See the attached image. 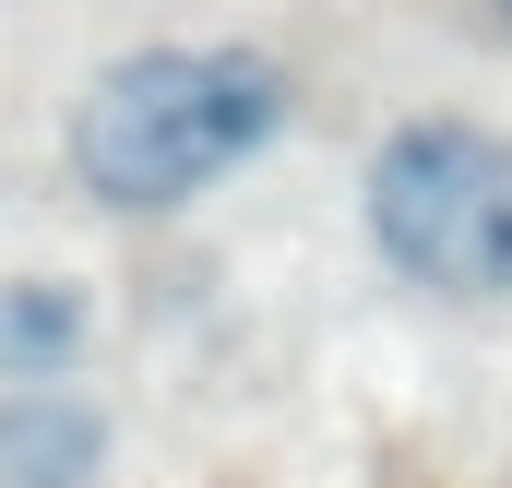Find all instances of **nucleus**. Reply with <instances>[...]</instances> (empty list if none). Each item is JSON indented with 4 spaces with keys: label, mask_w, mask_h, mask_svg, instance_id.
I'll return each mask as SVG.
<instances>
[{
    "label": "nucleus",
    "mask_w": 512,
    "mask_h": 488,
    "mask_svg": "<svg viewBox=\"0 0 512 488\" xmlns=\"http://www.w3.org/2000/svg\"><path fill=\"white\" fill-rule=\"evenodd\" d=\"M298 84L274 48H143L120 72H96V96L72 108V179L120 215H167L191 191H215L227 167H251L286 131Z\"/></svg>",
    "instance_id": "obj_1"
},
{
    "label": "nucleus",
    "mask_w": 512,
    "mask_h": 488,
    "mask_svg": "<svg viewBox=\"0 0 512 488\" xmlns=\"http://www.w3.org/2000/svg\"><path fill=\"white\" fill-rule=\"evenodd\" d=\"M370 239L429 298H512V143L477 120H405L370 155Z\"/></svg>",
    "instance_id": "obj_2"
},
{
    "label": "nucleus",
    "mask_w": 512,
    "mask_h": 488,
    "mask_svg": "<svg viewBox=\"0 0 512 488\" xmlns=\"http://www.w3.org/2000/svg\"><path fill=\"white\" fill-rule=\"evenodd\" d=\"M108 465V417L48 393V381H12L0 393V488H84Z\"/></svg>",
    "instance_id": "obj_3"
},
{
    "label": "nucleus",
    "mask_w": 512,
    "mask_h": 488,
    "mask_svg": "<svg viewBox=\"0 0 512 488\" xmlns=\"http://www.w3.org/2000/svg\"><path fill=\"white\" fill-rule=\"evenodd\" d=\"M72 358H84V286H48V274L0 286V381H60Z\"/></svg>",
    "instance_id": "obj_4"
},
{
    "label": "nucleus",
    "mask_w": 512,
    "mask_h": 488,
    "mask_svg": "<svg viewBox=\"0 0 512 488\" xmlns=\"http://www.w3.org/2000/svg\"><path fill=\"white\" fill-rule=\"evenodd\" d=\"M489 24H501V36H512V0H489Z\"/></svg>",
    "instance_id": "obj_5"
}]
</instances>
